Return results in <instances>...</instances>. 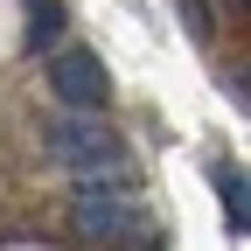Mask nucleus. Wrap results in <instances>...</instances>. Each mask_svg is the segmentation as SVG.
I'll return each instance as SVG.
<instances>
[{
    "label": "nucleus",
    "instance_id": "1",
    "mask_svg": "<svg viewBox=\"0 0 251 251\" xmlns=\"http://www.w3.org/2000/svg\"><path fill=\"white\" fill-rule=\"evenodd\" d=\"M49 161L84 181V175H98V168H119L126 153H119V140H112V126L84 119V112H63V119L49 126Z\"/></svg>",
    "mask_w": 251,
    "mask_h": 251
},
{
    "label": "nucleus",
    "instance_id": "2",
    "mask_svg": "<svg viewBox=\"0 0 251 251\" xmlns=\"http://www.w3.org/2000/svg\"><path fill=\"white\" fill-rule=\"evenodd\" d=\"M49 91H56V105L63 112H105V98H112V84H105V63L91 56V49H56V63H49Z\"/></svg>",
    "mask_w": 251,
    "mask_h": 251
},
{
    "label": "nucleus",
    "instance_id": "3",
    "mask_svg": "<svg viewBox=\"0 0 251 251\" xmlns=\"http://www.w3.org/2000/svg\"><path fill=\"white\" fill-rule=\"evenodd\" d=\"M70 224L91 244H119L126 230H133V196H77L70 202Z\"/></svg>",
    "mask_w": 251,
    "mask_h": 251
},
{
    "label": "nucleus",
    "instance_id": "4",
    "mask_svg": "<svg viewBox=\"0 0 251 251\" xmlns=\"http://www.w3.org/2000/svg\"><path fill=\"white\" fill-rule=\"evenodd\" d=\"M63 35V7L56 0H28V49H49Z\"/></svg>",
    "mask_w": 251,
    "mask_h": 251
},
{
    "label": "nucleus",
    "instance_id": "5",
    "mask_svg": "<svg viewBox=\"0 0 251 251\" xmlns=\"http://www.w3.org/2000/svg\"><path fill=\"white\" fill-rule=\"evenodd\" d=\"M216 188H224V216H230V230L244 237V224H251V196H244V188H251V181L224 168V175H216Z\"/></svg>",
    "mask_w": 251,
    "mask_h": 251
},
{
    "label": "nucleus",
    "instance_id": "6",
    "mask_svg": "<svg viewBox=\"0 0 251 251\" xmlns=\"http://www.w3.org/2000/svg\"><path fill=\"white\" fill-rule=\"evenodd\" d=\"M237 7H244V0H237Z\"/></svg>",
    "mask_w": 251,
    "mask_h": 251
}]
</instances>
